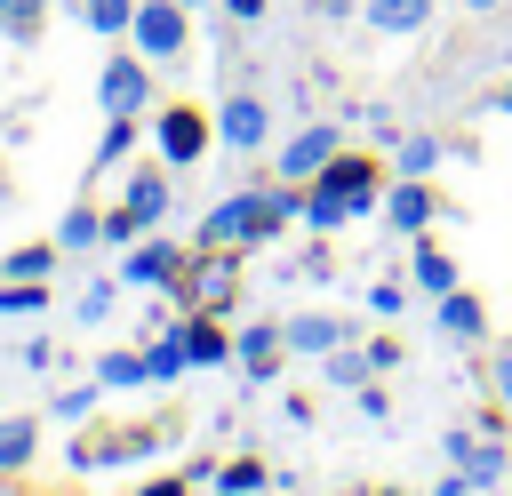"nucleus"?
<instances>
[{"instance_id":"4c0bfd02","label":"nucleus","mask_w":512,"mask_h":496,"mask_svg":"<svg viewBox=\"0 0 512 496\" xmlns=\"http://www.w3.org/2000/svg\"><path fill=\"white\" fill-rule=\"evenodd\" d=\"M368 368H400V336H368Z\"/></svg>"},{"instance_id":"1a4fd4ad","label":"nucleus","mask_w":512,"mask_h":496,"mask_svg":"<svg viewBox=\"0 0 512 496\" xmlns=\"http://www.w3.org/2000/svg\"><path fill=\"white\" fill-rule=\"evenodd\" d=\"M440 456H448V464H456V472H464V480H472L480 496L512 480V448H504V440H472V432H440Z\"/></svg>"},{"instance_id":"a19ab883","label":"nucleus","mask_w":512,"mask_h":496,"mask_svg":"<svg viewBox=\"0 0 512 496\" xmlns=\"http://www.w3.org/2000/svg\"><path fill=\"white\" fill-rule=\"evenodd\" d=\"M136 496H192V480H176V472H168V480H144Z\"/></svg>"},{"instance_id":"39448f33","label":"nucleus","mask_w":512,"mask_h":496,"mask_svg":"<svg viewBox=\"0 0 512 496\" xmlns=\"http://www.w3.org/2000/svg\"><path fill=\"white\" fill-rule=\"evenodd\" d=\"M96 104H104V112L144 120V112H152V56H136V48L104 56V64H96Z\"/></svg>"},{"instance_id":"7ed1b4c3","label":"nucleus","mask_w":512,"mask_h":496,"mask_svg":"<svg viewBox=\"0 0 512 496\" xmlns=\"http://www.w3.org/2000/svg\"><path fill=\"white\" fill-rule=\"evenodd\" d=\"M208 144H216V112H200V104H160V120H152V160H168V168H192V160H208Z\"/></svg>"},{"instance_id":"dca6fc26","label":"nucleus","mask_w":512,"mask_h":496,"mask_svg":"<svg viewBox=\"0 0 512 496\" xmlns=\"http://www.w3.org/2000/svg\"><path fill=\"white\" fill-rule=\"evenodd\" d=\"M280 328H288V352H304V360H328L336 344H352V320L344 312H296Z\"/></svg>"},{"instance_id":"7c9ffc66","label":"nucleus","mask_w":512,"mask_h":496,"mask_svg":"<svg viewBox=\"0 0 512 496\" xmlns=\"http://www.w3.org/2000/svg\"><path fill=\"white\" fill-rule=\"evenodd\" d=\"M24 312H48V280H8L0 272V320H24Z\"/></svg>"},{"instance_id":"c9c22d12","label":"nucleus","mask_w":512,"mask_h":496,"mask_svg":"<svg viewBox=\"0 0 512 496\" xmlns=\"http://www.w3.org/2000/svg\"><path fill=\"white\" fill-rule=\"evenodd\" d=\"M328 272H336L328 248H304V256H296V280H328Z\"/></svg>"},{"instance_id":"20e7f679","label":"nucleus","mask_w":512,"mask_h":496,"mask_svg":"<svg viewBox=\"0 0 512 496\" xmlns=\"http://www.w3.org/2000/svg\"><path fill=\"white\" fill-rule=\"evenodd\" d=\"M256 224H264V184H232V192L200 216L192 248H256Z\"/></svg>"},{"instance_id":"f8f14e48","label":"nucleus","mask_w":512,"mask_h":496,"mask_svg":"<svg viewBox=\"0 0 512 496\" xmlns=\"http://www.w3.org/2000/svg\"><path fill=\"white\" fill-rule=\"evenodd\" d=\"M232 280H240V248H192L184 304H200V312H224V304H232Z\"/></svg>"},{"instance_id":"0eeeda50","label":"nucleus","mask_w":512,"mask_h":496,"mask_svg":"<svg viewBox=\"0 0 512 496\" xmlns=\"http://www.w3.org/2000/svg\"><path fill=\"white\" fill-rule=\"evenodd\" d=\"M344 144H352V128H344V120H304V128L280 144V176H288V184H304V176H320Z\"/></svg>"},{"instance_id":"49530a36","label":"nucleus","mask_w":512,"mask_h":496,"mask_svg":"<svg viewBox=\"0 0 512 496\" xmlns=\"http://www.w3.org/2000/svg\"><path fill=\"white\" fill-rule=\"evenodd\" d=\"M504 488H512V480H504Z\"/></svg>"},{"instance_id":"f704fd0d","label":"nucleus","mask_w":512,"mask_h":496,"mask_svg":"<svg viewBox=\"0 0 512 496\" xmlns=\"http://www.w3.org/2000/svg\"><path fill=\"white\" fill-rule=\"evenodd\" d=\"M96 400H104V384L88 376V384H72V392H56V416H88Z\"/></svg>"},{"instance_id":"cd10ccee","label":"nucleus","mask_w":512,"mask_h":496,"mask_svg":"<svg viewBox=\"0 0 512 496\" xmlns=\"http://www.w3.org/2000/svg\"><path fill=\"white\" fill-rule=\"evenodd\" d=\"M104 392H136V384H152L144 376V352H96V368H88Z\"/></svg>"},{"instance_id":"6ab92c4d","label":"nucleus","mask_w":512,"mask_h":496,"mask_svg":"<svg viewBox=\"0 0 512 496\" xmlns=\"http://www.w3.org/2000/svg\"><path fill=\"white\" fill-rule=\"evenodd\" d=\"M408 280H416V296H448L464 272H456V256L448 248H432V240H416L408 248Z\"/></svg>"},{"instance_id":"6e6552de","label":"nucleus","mask_w":512,"mask_h":496,"mask_svg":"<svg viewBox=\"0 0 512 496\" xmlns=\"http://www.w3.org/2000/svg\"><path fill=\"white\" fill-rule=\"evenodd\" d=\"M400 240H424L432 224H440V192H432V176H400V184H384V208H376Z\"/></svg>"},{"instance_id":"a211bd4d","label":"nucleus","mask_w":512,"mask_h":496,"mask_svg":"<svg viewBox=\"0 0 512 496\" xmlns=\"http://www.w3.org/2000/svg\"><path fill=\"white\" fill-rule=\"evenodd\" d=\"M184 352H192V368H224L232 360V328L216 320V312H200V304H184Z\"/></svg>"},{"instance_id":"5701e85b","label":"nucleus","mask_w":512,"mask_h":496,"mask_svg":"<svg viewBox=\"0 0 512 496\" xmlns=\"http://www.w3.org/2000/svg\"><path fill=\"white\" fill-rule=\"evenodd\" d=\"M48 32V0H0V40L8 48H32Z\"/></svg>"},{"instance_id":"f3484780","label":"nucleus","mask_w":512,"mask_h":496,"mask_svg":"<svg viewBox=\"0 0 512 496\" xmlns=\"http://www.w3.org/2000/svg\"><path fill=\"white\" fill-rule=\"evenodd\" d=\"M432 8L440 0H360V24L384 40H416V32H432Z\"/></svg>"},{"instance_id":"79ce46f5","label":"nucleus","mask_w":512,"mask_h":496,"mask_svg":"<svg viewBox=\"0 0 512 496\" xmlns=\"http://www.w3.org/2000/svg\"><path fill=\"white\" fill-rule=\"evenodd\" d=\"M464 8H472V16H496V8H504V0H464Z\"/></svg>"},{"instance_id":"ddd939ff","label":"nucleus","mask_w":512,"mask_h":496,"mask_svg":"<svg viewBox=\"0 0 512 496\" xmlns=\"http://www.w3.org/2000/svg\"><path fill=\"white\" fill-rule=\"evenodd\" d=\"M280 352H288V328H280V320H248V328H232L240 384H272V376H280Z\"/></svg>"},{"instance_id":"37998d69","label":"nucleus","mask_w":512,"mask_h":496,"mask_svg":"<svg viewBox=\"0 0 512 496\" xmlns=\"http://www.w3.org/2000/svg\"><path fill=\"white\" fill-rule=\"evenodd\" d=\"M496 104H504V112H512V80H504V88H496Z\"/></svg>"},{"instance_id":"a18cd8bd","label":"nucleus","mask_w":512,"mask_h":496,"mask_svg":"<svg viewBox=\"0 0 512 496\" xmlns=\"http://www.w3.org/2000/svg\"><path fill=\"white\" fill-rule=\"evenodd\" d=\"M376 496H392V488H376Z\"/></svg>"},{"instance_id":"f257e3e1","label":"nucleus","mask_w":512,"mask_h":496,"mask_svg":"<svg viewBox=\"0 0 512 496\" xmlns=\"http://www.w3.org/2000/svg\"><path fill=\"white\" fill-rule=\"evenodd\" d=\"M384 208V160L376 152H336L320 176H304V224L328 240V232H344V224H360V216H376Z\"/></svg>"},{"instance_id":"393cba45","label":"nucleus","mask_w":512,"mask_h":496,"mask_svg":"<svg viewBox=\"0 0 512 496\" xmlns=\"http://www.w3.org/2000/svg\"><path fill=\"white\" fill-rule=\"evenodd\" d=\"M320 376H328L336 392H360V384L376 376V368H368V344H360V336H352V344H336V352L320 360Z\"/></svg>"},{"instance_id":"412c9836","label":"nucleus","mask_w":512,"mask_h":496,"mask_svg":"<svg viewBox=\"0 0 512 496\" xmlns=\"http://www.w3.org/2000/svg\"><path fill=\"white\" fill-rule=\"evenodd\" d=\"M40 456V416H0V472H32Z\"/></svg>"},{"instance_id":"a878e982","label":"nucleus","mask_w":512,"mask_h":496,"mask_svg":"<svg viewBox=\"0 0 512 496\" xmlns=\"http://www.w3.org/2000/svg\"><path fill=\"white\" fill-rule=\"evenodd\" d=\"M448 160V136H432V128H408L400 136V176H432Z\"/></svg>"},{"instance_id":"4468645a","label":"nucleus","mask_w":512,"mask_h":496,"mask_svg":"<svg viewBox=\"0 0 512 496\" xmlns=\"http://www.w3.org/2000/svg\"><path fill=\"white\" fill-rule=\"evenodd\" d=\"M432 328L448 336V344H488V304H480V288H448V296H432Z\"/></svg>"},{"instance_id":"473e14b6","label":"nucleus","mask_w":512,"mask_h":496,"mask_svg":"<svg viewBox=\"0 0 512 496\" xmlns=\"http://www.w3.org/2000/svg\"><path fill=\"white\" fill-rule=\"evenodd\" d=\"M488 392L512 408V336H488Z\"/></svg>"},{"instance_id":"f03ea898","label":"nucleus","mask_w":512,"mask_h":496,"mask_svg":"<svg viewBox=\"0 0 512 496\" xmlns=\"http://www.w3.org/2000/svg\"><path fill=\"white\" fill-rule=\"evenodd\" d=\"M128 48L152 56V64H184V56H192V8H184V0H136Z\"/></svg>"},{"instance_id":"bb28decb","label":"nucleus","mask_w":512,"mask_h":496,"mask_svg":"<svg viewBox=\"0 0 512 496\" xmlns=\"http://www.w3.org/2000/svg\"><path fill=\"white\" fill-rule=\"evenodd\" d=\"M56 256H64L56 240H32V248H0V272H8V280H48V272H56Z\"/></svg>"},{"instance_id":"2eb2a0df","label":"nucleus","mask_w":512,"mask_h":496,"mask_svg":"<svg viewBox=\"0 0 512 496\" xmlns=\"http://www.w3.org/2000/svg\"><path fill=\"white\" fill-rule=\"evenodd\" d=\"M152 448H160V432H152V424H128V432H88V440L72 448V464L96 472V464H128V456H152Z\"/></svg>"},{"instance_id":"c756f323","label":"nucleus","mask_w":512,"mask_h":496,"mask_svg":"<svg viewBox=\"0 0 512 496\" xmlns=\"http://www.w3.org/2000/svg\"><path fill=\"white\" fill-rule=\"evenodd\" d=\"M216 488H224V496H264L272 472H264L256 456H232V464H216Z\"/></svg>"},{"instance_id":"423d86ee","label":"nucleus","mask_w":512,"mask_h":496,"mask_svg":"<svg viewBox=\"0 0 512 496\" xmlns=\"http://www.w3.org/2000/svg\"><path fill=\"white\" fill-rule=\"evenodd\" d=\"M216 144H224V152H264V144H272V104H264L256 88H232V96L216 104Z\"/></svg>"},{"instance_id":"c03bdc74","label":"nucleus","mask_w":512,"mask_h":496,"mask_svg":"<svg viewBox=\"0 0 512 496\" xmlns=\"http://www.w3.org/2000/svg\"><path fill=\"white\" fill-rule=\"evenodd\" d=\"M184 8H208V0H184Z\"/></svg>"},{"instance_id":"4be33fe9","label":"nucleus","mask_w":512,"mask_h":496,"mask_svg":"<svg viewBox=\"0 0 512 496\" xmlns=\"http://www.w3.org/2000/svg\"><path fill=\"white\" fill-rule=\"evenodd\" d=\"M136 136H144V120H128V112H104V136H96V160H88V176H96V168H120V160L136 152Z\"/></svg>"},{"instance_id":"aec40b11","label":"nucleus","mask_w":512,"mask_h":496,"mask_svg":"<svg viewBox=\"0 0 512 496\" xmlns=\"http://www.w3.org/2000/svg\"><path fill=\"white\" fill-rule=\"evenodd\" d=\"M176 320H184V312H176ZM176 320H168V328H152V344H144V376H152V384H176V376L192 368V352H184V328H176Z\"/></svg>"},{"instance_id":"ea45409f","label":"nucleus","mask_w":512,"mask_h":496,"mask_svg":"<svg viewBox=\"0 0 512 496\" xmlns=\"http://www.w3.org/2000/svg\"><path fill=\"white\" fill-rule=\"evenodd\" d=\"M432 496H480V488H472V480H464V472H456V464H448V472H440V488H432Z\"/></svg>"},{"instance_id":"72a5a7b5","label":"nucleus","mask_w":512,"mask_h":496,"mask_svg":"<svg viewBox=\"0 0 512 496\" xmlns=\"http://www.w3.org/2000/svg\"><path fill=\"white\" fill-rule=\"evenodd\" d=\"M144 232H136V216L128 208H104V248H136Z\"/></svg>"},{"instance_id":"58836bf2","label":"nucleus","mask_w":512,"mask_h":496,"mask_svg":"<svg viewBox=\"0 0 512 496\" xmlns=\"http://www.w3.org/2000/svg\"><path fill=\"white\" fill-rule=\"evenodd\" d=\"M264 8H272V0H224V24H256Z\"/></svg>"},{"instance_id":"c85d7f7f","label":"nucleus","mask_w":512,"mask_h":496,"mask_svg":"<svg viewBox=\"0 0 512 496\" xmlns=\"http://www.w3.org/2000/svg\"><path fill=\"white\" fill-rule=\"evenodd\" d=\"M80 24H88L96 40H128V24H136V0H80Z\"/></svg>"},{"instance_id":"9b49d317","label":"nucleus","mask_w":512,"mask_h":496,"mask_svg":"<svg viewBox=\"0 0 512 496\" xmlns=\"http://www.w3.org/2000/svg\"><path fill=\"white\" fill-rule=\"evenodd\" d=\"M184 272H192V256H184V248H168L160 232H144V240L120 256V280H128V288H176Z\"/></svg>"},{"instance_id":"e433bc0d","label":"nucleus","mask_w":512,"mask_h":496,"mask_svg":"<svg viewBox=\"0 0 512 496\" xmlns=\"http://www.w3.org/2000/svg\"><path fill=\"white\" fill-rule=\"evenodd\" d=\"M400 304H408L400 280H376V288H368V312H400Z\"/></svg>"},{"instance_id":"9d476101","label":"nucleus","mask_w":512,"mask_h":496,"mask_svg":"<svg viewBox=\"0 0 512 496\" xmlns=\"http://www.w3.org/2000/svg\"><path fill=\"white\" fill-rule=\"evenodd\" d=\"M168 176H176V168L152 160V168H136V176L120 184V208L136 216V232H160V224H168V208H176V184H168Z\"/></svg>"},{"instance_id":"b1692460","label":"nucleus","mask_w":512,"mask_h":496,"mask_svg":"<svg viewBox=\"0 0 512 496\" xmlns=\"http://www.w3.org/2000/svg\"><path fill=\"white\" fill-rule=\"evenodd\" d=\"M104 240V216H96V200H72L64 216H56V248L72 256V248H96Z\"/></svg>"},{"instance_id":"2f4dec72","label":"nucleus","mask_w":512,"mask_h":496,"mask_svg":"<svg viewBox=\"0 0 512 496\" xmlns=\"http://www.w3.org/2000/svg\"><path fill=\"white\" fill-rule=\"evenodd\" d=\"M112 304H120V280H104V272H96V280L80 288V304H72V312H80V320L96 328V320H112Z\"/></svg>"}]
</instances>
